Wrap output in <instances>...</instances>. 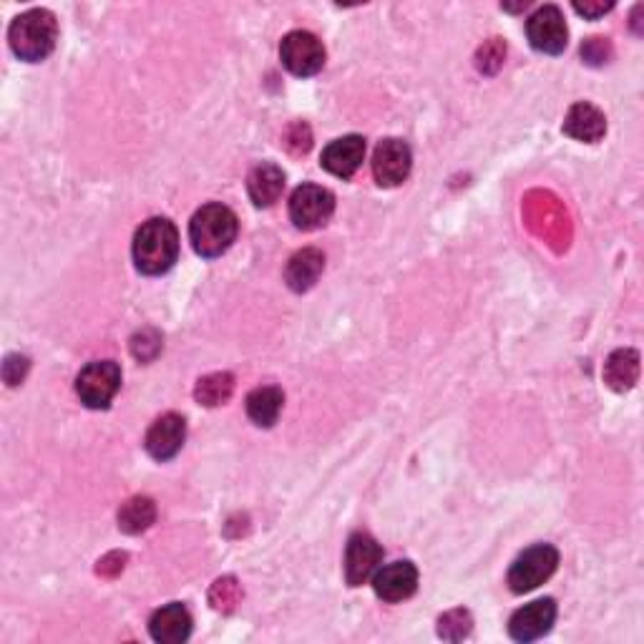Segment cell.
<instances>
[{"instance_id": "obj_6", "label": "cell", "mask_w": 644, "mask_h": 644, "mask_svg": "<svg viewBox=\"0 0 644 644\" xmlns=\"http://www.w3.org/2000/svg\"><path fill=\"white\" fill-rule=\"evenodd\" d=\"M279 61L293 76L308 79L315 76L325 65V46L310 31H293L287 33L279 44Z\"/></svg>"}, {"instance_id": "obj_1", "label": "cell", "mask_w": 644, "mask_h": 644, "mask_svg": "<svg viewBox=\"0 0 644 644\" xmlns=\"http://www.w3.org/2000/svg\"><path fill=\"white\" fill-rule=\"evenodd\" d=\"M134 264L142 275H164L179 258V232L167 217L146 219L134 235Z\"/></svg>"}, {"instance_id": "obj_3", "label": "cell", "mask_w": 644, "mask_h": 644, "mask_svg": "<svg viewBox=\"0 0 644 644\" xmlns=\"http://www.w3.org/2000/svg\"><path fill=\"white\" fill-rule=\"evenodd\" d=\"M239 232L237 214L225 204H204L192 217L189 225V239H192L194 252L204 260H214L225 254Z\"/></svg>"}, {"instance_id": "obj_4", "label": "cell", "mask_w": 644, "mask_h": 644, "mask_svg": "<svg viewBox=\"0 0 644 644\" xmlns=\"http://www.w3.org/2000/svg\"><path fill=\"white\" fill-rule=\"evenodd\" d=\"M559 567V551L551 544H536V547L526 549L524 554H518L514 564L509 569L506 584L514 594L534 592L536 586H541Z\"/></svg>"}, {"instance_id": "obj_2", "label": "cell", "mask_w": 644, "mask_h": 644, "mask_svg": "<svg viewBox=\"0 0 644 644\" xmlns=\"http://www.w3.org/2000/svg\"><path fill=\"white\" fill-rule=\"evenodd\" d=\"M8 40H11L13 53L21 61L38 63L46 56H51L59 40V23L56 15L46 8H33V11L21 13L19 19L8 28Z\"/></svg>"}, {"instance_id": "obj_9", "label": "cell", "mask_w": 644, "mask_h": 644, "mask_svg": "<svg viewBox=\"0 0 644 644\" xmlns=\"http://www.w3.org/2000/svg\"><path fill=\"white\" fill-rule=\"evenodd\" d=\"M554 622H557V601L551 597L536 599L532 601V605L516 609V612L511 615L509 634L511 640L526 644V642L541 640L544 634H549Z\"/></svg>"}, {"instance_id": "obj_22", "label": "cell", "mask_w": 644, "mask_h": 644, "mask_svg": "<svg viewBox=\"0 0 644 644\" xmlns=\"http://www.w3.org/2000/svg\"><path fill=\"white\" fill-rule=\"evenodd\" d=\"M235 393V378L229 373H212L200 378V383L194 387V398L200 406L217 408L222 403H227Z\"/></svg>"}, {"instance_id": "obj_11", "label": "cell", "mask_w": 644, "mask_h": 644, "mask_svg": "<svg viewBox=\"0 0 644 644\" xmlns=\"http://www.w3.org/2000/svg\"><path fill=\"white\" fill-rule=\"evenodd\" d=\"M383 561V547L373 536L358 532L350 536L348 549H345V582L350 586L366 584L378 572Z\"/></svg>"}, {"instance_id": "obj_19", "label": "cell", "mask_w": 644, "mask_h": 644, "mask_svg": "<svg viewBox=\"0 0 644 644\" xmlns=\"http://www.w3.org/2000/svg\"><path fill=\"white\" fill-rule=\"evenodd\" d=\"M247 416L252 418L254 426L270 428L277 424L279 410L285 406V393L275 385H262L247 395Z\"/></svg>"}, {"instance_id": "obj_26", "label": "cell", "mask_w": 644, "mask_h": 644, "mask_svg": "<svg viewBox=\"0 0 644 644\" xmlns=\"http://www.w3.org/2000/svg\"><path fill=\"white\" fill-rule=\"evenodd\" d=\"M612 0H609V3H574V11L584 15V19H601V15L612 11Z\"/></svg>"}, {"instance_id": "obj_25", "label": "cell", "mask_w": 644, "mask_h": 644, "mask_svg": "<svg viewBox=\"0 0 644 644\" xmlns=\"http://www.w3.org/2000/svg\"><path fill=\"white\" fill-rule=\"evenodd\" d=\"M607 56H609V44L605 38H589L582 46V59L592 65L607 63Z\"/></svg>"}, {"instance_id": "obj_23", "label": "cell", "mask_w": 644, "mask_h": 644, "mask_svg": "<svg viewBox=\"0 0 644 644\" xmlns=\"http://www.w3.org/2000/svg\"><path fill=\"white\" fill-rule=\"evenodd\" d=\"M470 627H474V619H470L466 609H453V612L443 615L439 619V634L443 640H451V642L468 637Z\"/></svg>"}, {"instance_id": "obj_20", "label": "cell", "mask_w": 644, "mask_h": 644, "mask_svg": "<svg viewBox=\"0 0 644 644\" xmlns=\"http://www.w3.org/2000/svg\"><path fill=\"white\" fill-rule=\"evenodd\" d=\"M640 378V353L637 350H615L605 362V383L617 393L634 387Z\"/></svg>"}, {"instance_id": "obj_16", "label": "cell", "mask_w": 644, "mask_h": 644, "mask_svg": "<svg viewBox=\"0 0 644 644\" xmlns=\"http://www.w3.org/2000/svg\"><path fill=\"white\" fill-rule=\"evenodd\" d=\"M564 134L576 139V142L594 144L607 134V119L597 106L580 102L569 109L564 119Z\"/></svg>"}, {"instance_id": "obj_8", "label": "cell", "mask_w": 644, "mask_h": 644, "mask_svg": "<svg viewBox=\"0 0 644 644\" xmlns=\"http://www.w3.org/2000/svg\"><path fill=\"white\" fill-rule=\"evenodd\" d=\"M526 36L534 51L559 56L567 48L569 28L557 5H541L526 21Z\"/></svg>"}, {"instance_id": "obj_17", "label": "cell", "mask_w": 644, "mask_h": 644, "mask_svg": "<svg viewBox=\"0 0 644 644\" xmlns=\"http://www.w3.org/2000/svg\"><path fill=\"white\" fill-rule=\"evenodd\" d=\"M322 270H325V254L315 247H305V250L295 252L285 270V283L295 293H308L312 285L318 283Z\"/></svg>"}, {"instance_id": "obj_5", "label": "cell", "mask_w": 644, "mask_h": 644, "mask_svg": "<svg viewBox=\"0 0 644 644\" xmlns=\"http://www.w3.org/2000/svg\"><path fill=\"white\" fill-rule=\"evenodd\" d=\"M121 387V368L114 360H96L81 370L76 378V395L91 410H104L111 406L114 395Z\"/></svg>"}, {"instance_id": "obj_10", "label": "cell", "mask_w": 644, "mask_h": 644, "mask_svg": "<svg viewBox=\"0 0 644 644\" xmlns=\"http://www.w3.org/2000/svg\"><path fill=\"white\" fill-rule=\"evenodd\" d=\"M413 152L403 139H383L373 154V177L381 187H398L408 179Z\"/></svg>"}, {"instance_id": "obj_24", "label": "cell", "mask_w": 644, "mask_h": 644, "mask_svg": "<svg viewBox=\"0 0 644 644\" xmlns=\"http://www.w3.org/2000/svg\"><path fill=\"white\" fill-rule=\"evenodd\" d=\"M28 368H31V360L26 358V355H8L5 362H3V381L11 387L23 383Z\"/></svg>"}, {"instance_id": "obj_21", "label": "cell", "mask_w": 644, "mask_h": 644, "mask_svg": "<svg viewBox=\"0 0 644 644\" xmlns=\"http://www.w3.org/2000/svg\"><path fill=\"white\" fill-rule=\"evenodd\" d=\"M156 518V506L148 497H134L119 511V528L123 534H142Z\"/></svg>"}, {"instance_id": "obj_12", "label": "cell", "mask_w": 644, "mask_h": 644, "mask_svg": "<svg viewBox=\"0 0 644 644\" xmlns=\"http://www.w3.org/2000/svg\"><path fill=\"white\" fill-rule=\"evenodd\" d=\"M375 597L398 605L403 599H410L418 589V569L410 561H393V564L381 567L373 574Z\"/></svg>"}, {"instance_id": "obj_15", "label": "cell", "mask_w": 644, "mask_h": 644, "mask_svg": "<svg viewBox=\"0 0 644 644\" xmlns=\"http://www.w3.org/2000/svg\"><path fill=\"white\" fill-rule=\"evenodd\" d=\"M148 632H152V640L159 644H181L192 634V615L184 605L175 601V605L156 609L152 622H148Z\"/></svg>"}, {"instance_id": "obj_7", "label": "cell", "mask_w": 644, "mask_h": 644, "mask_svg": "<svg viewBox=\"0 0 644 644\" xmlns=\"http://www.w3.org/2000/svg\"><path fill=\"white\" fill-rule=\"evenodd\" d=\"M335 212V196L330 189L318 184L297 187L290 196V219L302 232L325 227Z\"/></svg>"}, {"instance_id": "obj_13", "label": "cell", "mask_w": 644, "mask_h": 644, "mask_svg": "<svg viewBox=\"0 0 644 644\" xmlns=\"http://www.w3.org/2000/svg\"><path fill=\"white\" fill-rule=\"evenodd\" d=\"M184 439H187L184 418L177 416V413H167V416L156 418L152 428L146 431L144 449L148 456L156 461H169L181 451Z\"/></svg>"}, {"instance_id": "obj_18", "label": "cell", "mask_w": 644, "mask_h": 644, "mask_svg": "<svg viewBox=\"0 0 644 644\" xmlns=\"http://www.w3.org/2000/svg\"><path fill=\"white\" fill-rule=\"evenodd\" d=\"M285 189V171L275 164H260L247 177V192L254 206H272Z\"/></svg>"}, {"instance_id": "obj_14", "label": "cell", "mask_w": 644, "mask_h": 644, "mask_svg": "<svg viewBox=\"0 0 644 644\" xmlns=\"http://www.w3.org/2000/svg\"><path fill=\"white\" fill-rule=\"evenodd\" d=\"M362 159H366V139L358 134H348L325 146V152H322V169L330 171L333 177L350 179L360 169Z\"/></svg>"}]
</instances>
